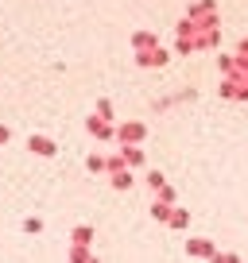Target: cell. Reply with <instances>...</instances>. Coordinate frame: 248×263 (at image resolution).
<instances>
[{"mask_svg":"<svg viewBox=\"0 0 248 263\" xmlns=\"http://www.w3.org/2000/svg\"><path fill=\"white\" fill-rule=\"evenodd\" d=\"M93 255H90V248H82V244H70V263H90Z\"/></svg>","mask_w":248,"mask_h":263,"instance_id":"9c48e42d","label":"cell"},{"mask_svg":"<svg viewBox=\"0 0 248 263\" xmlns=\"http://www.w3.org/2000/svg\"><path fill=\"white\" fill-rule=\"evenodd\" d=\"M148 136V128H144L140 120H132V124H120L116 128V140H120V147H140V140Z\"/></svg>","mask_w":248,"mask_h":263,"instance_id":"6da1fadb","label":"cell"},{"mask_svg":"<svg viewBox=\"0 0 248 263\" xmlns=\"http://www.w3.org/2000/svg\"><path fill=\"white\" fill-rule=\"evenodd\" d=\"M97 116H101V120H109V124H113V105H109L105 97L97 101Z\"/></svg>","mask_w":248,"mask_h":263,"instance_id":"5bb4252c","label":"cell"},{"mask_svg":"<svg viewBox=\"0 0 248 263\" xmlns=\"http://www.w3.org/2000/svg\"><path fill=\"white\" fill-rule=\"evenodd\" d=\"M132 47H136V54H140V50H151V47H159V39L151 31H136L132 35Z\"/></svg>","mask_w":248,"mask_h":263,"instance_id":"8992f818","label":"cell"},{"mask_svg":"<svg viewBox=\"0 0 248 263\" xmlns=\"http://www.w3.org/2000/svg\"><path fill=\"white\" fill-rule=\"evenodd\" d=\"M39 229H43L39 217H27V221H24V232H39Z\"/></svg>","mask_w":248,"mask_h":263,"instance_id":"e0dca14e","label":"cell"},{"mask_svg":"<svg viewBox=\"0 0 248 263\" xmlns=\"http://www.w3.org/2000/svg\"><path fill=\"white\" fill-rule=\"evenodd\" d=\"M171 209H174V205H167V201H155V205H151V217H155V221H171Z\"/></svg>","mask_w":248,"mask_h":263,"instance_id":"8fae6325","label":"cell"},{"mask_svg":"<svg viewBox=\"0 0 248 263\" xmlns=\"http://www.w3.org/2000/svg\"><path fill=\"white\" fill-rule=\"evenodd\" d=\"M85 166L97 174V171H105V159H101V155H90V159H85Z\"/></svg>","mask_w":248,"mask_h":263,"instance_id":"9a60e30c","label":"cell"},{"mask_svg":"<svg viewBox=\"0 0 248 263\" xmlns=\"http://www.w3.org/2000/svg\"><path fill=\"white\" fill-rule=\"evenodd\" d=\"M155 201H167V205H174V190H171V186H163V190L155 194Z\"/></svg>","mask_w":248,"mask_h":263,"instance_id":"2e32d148","label":"cell"},{"mask_svg":"<svg viewBox=\"0 0 248 263\" xmlns=\"http://www.w3.org/2000/svg\"><path fill=\"white\" fill-rule=\"evenodd\" d=\"M120 159H124V166H144V151L140 147H120Z\"/></svg>","mask_w":248,"mask_h":263,"instance_id":"ba28073f","label":"cell"},{"mask_svg":"<svg viewBox=\"0 0 248 263\" xmlns=\"http://www.w3.org/2000/svg\"><path fill=\"white\" fill-rule=\"evenodd\" d=\"M90 240H93V229H90V224H78V229L70 232V244H82V248H90Z\"/></svg>","mask_w":248,"mask_h":263,"instance_id":"52a82bcc","label":"cell"},{"mask_svg":"<svg viewBox=\"0 0 248 263\" xmlns=\"http://www.w3.org/2000/svg\"><path fill=\"white\" fill-rule=\"evenodd\" d=\"M12 140V128H8V124H0V143H8Z\"/></svg>","mask_w":248,"mask_h":263,"instance_id":"d6986e66","label":"cell"},{"mask_svg":"<svg viewBox=\"0 0 248 263\" xmlns=\"http://www.w3.org/2000/svg\"><path fill=\"white\" fill-rule=\"evenodd\" d=\"M167 58H171V54H167L163 47H151V50H140L136 62H140V66H167Z\"/></svg>","mask_w":248,"mask_h":263,"instance_id":"277c9868","label":"cell"},{"mask_svg":"<svg viewBox=\"0 0 248 263\" xmlns=\"http://www.w3.org/2000/svg\"><path fill=\"white\" fill-rule=\"evenodd\" d=\"M113 186H116V190H128V186H132V174H128V166L113 174Z\"/></svg>","mask_w":248,"mask_h":263,"instance_id":"7c38bea8","label":"cell"},{"mask_svg":"<svg viewBox=\"0 0 248 263\" xmlns=\"http://www.w3.org/2000/svg\"><path fill=\"white\" fill-rule=\"evenodd\" d=\"M186 252H190V255H202V259H209V255H214L217 248H214V240H206V236H194V240H186Z\"/></svg>","mask_w":248,"mask_h":263,"instance_id":"5b68a950","label":"cell"},{"mask_svg":"<svg viewBox=\"0 0 248 263\" xmlns=\"http://www.w3.org/2000/svg\"><path fill=\"white\" fill-rule=\"evenodd\" d=\"M209 263H237V255H225V252H214V255H209Z\"/></svg>","mask_w":248,"mask_h":263,"instance_id":"ac0fdd59","label":"cell"},{"mask_svg":"<svg viewBox=\"0 0 248 263\" xmlns=\"http://www.w3.org/2000/svg\"><path fill=\"white\" fill-rule=\"evenodd\" d=\"M171 229H186V224H190V217H186V209H171Z\"/></svg>","mask_w":248,"mask_h":263,"instance_id":"30bf717a","label":"cell"},{"mask_svg":"<svg viewBox=\"0 0 248 263\" xmlns=\"http://www.w3.org/2000/svg\"><path fill=\"white\" fill-rule=\"evenodd\" d=\"M148 186H151V190H155V194H159V190L167 186V178H163V174H159V171H148Z\"/></svg>","mask_w":248,"mask_h":263,"instance_id":"4fadbf2b","label":"cell"},{"mask_svg":"<svg viewBox=\"0 0 248 263\" xmlns=\"http://www.w3.org/2000/svg\"><path fill=\"white\" fill-rule=\"evenodd\" d=\"M27 151H35V155L50 159V155H58V143L47 140V136H27Z\"/></svg>","mask_w":248,"mask_h":263,"instance_id":"3957f363","label":"cell"},{"mask_svg":"<svg viewBox=\"0 0 248 263\" xmlns=\"http://www.w3.org/2000/svg\"><path fill=\"white\" fill-rule=\"evenodd\" d=\"M85 128H90V136H97V140H116V128L109 120H101L97 112L90 116V120H85Z\"/></svg>","mask_w":248,"mask_h":263,"instance_id":"7a4b0ae2","label":"cell"}]
</instances>
